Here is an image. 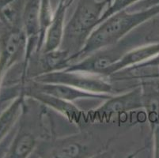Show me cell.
Masks as SVG:
<instances>
[{
	"mask_svg": "<svg viewBox=\"0 0 159 158\" xmlns=\"http://www.w3.org/2000/svg\"><path fill=\"white\" fill-rule=\"evenodd\" d=\"M159 5V0H143L135 4H133L131 7L127 8L129 11H139L149 9L154 6Z\"/></svg>",
	"mask_w": 159,
	"mask_h": 158,
	"instance_id": "15",
	"label": "cell"
},
{
	"mask_svg": "<svg viewBox=\"0 0 159 158\" xmlns=\"http://www.w3.org/2000/svg\"><path fill=\"white\" fill-rule=\"evenodd\" d=\"M93 143L92 135L86 133L70 134L59 138H49L40 142L31 157H89L98 155V152L103 149V146Z\"/></svg>",
	"mask_w": 159,
	"mask_h": 158,
	"instance_id": "3",
	"label": "cell"
},
{
	"mask_svg": "<svg viewBox=\"0 0 159 158\" xmlns=\"http://www.w3.org/2000/svg\"><path fill=\"white\" fill-rule=\"evenodd\" d=\"M143 85H139L133 87L126 92L116 94L104 101L94 110H92L90 119L102 121H109L113 115H122L131 111L140 109L145 107Z\"/></svg>",
	"mask_w": 159,
	"mask_h": 158,
	"instance_id": "5",
	"label": "cell"
},
{
	"mask_svg": "<svg viewBox=\"0 0 159 158\" xmlns=\"http://www.w3.org/2000/svg\"><path fill=\"white\" fill-rule=\"evenodd\" d=\"M154 137V156L159 158V123L156 124L153 130Z\"/></svg>",
	"mask_w": 159,
	"mask_h": 158,
	"instance_id": "16",
	"label": "cell"
},
{
	"mask_svg": "<svg viewBox=\"0 0 159 158\" xmlns=\"http://www.w3.org/2000/svg\"><path fill=\"white\" fill-rule=\"evenodd\" d=\"M157 54H159V42L147 43L135 47L124 55L122 59L118 61L116 63L107 69L106 71L104 73L103 77L108 78L111 74L119 71L124 68L138 64L154 57Z\"/></svg>",
	"mask_w": 159,
	"mask_h": 158,
	"instance_id": "11",
	"label": "cell"
},
{
	"mask_svg": "<svg viewBox=\"0 0 159 158\" xmlns=\"http://www.w3.org/2000/svg\"><path fill=\"white\" fill-rule=\"evenodd\" d=\"M31 79L44 83L63 84L95 93L116 95L124 93L117 88L116 84L111 82L105 77L83 72L70 71L66 70L43 74Z\"/></svg>",
	"mask_w": 159,
	"mask_h": 158,
	"instance_id": "4",
	"label": "cell"
},
{
	"mask_svg": "<svg viewBox=\"0 0 159 158\" xmlns=\"http://www.w3.org/2000/svg\"><path fill=\"white\" fill-rule=\"evenodd\" d=\"M140 1H143V0H112L111 5L105 10L104 14H102L98 25L115 13L122 11V10H125L133 4L137 3Z\"/></svg>",
	"mask_w": 159,
	"mask_h": 158,
	"instance_id": "14",
	"label": "cell"
},
{
	"mask_svg": "<svg viewBox=\"0 0 159 158\" xmlns=\"http://www.w3.org/2000/svg\"><path fill=\"white\" fill-rule=\"evenodd\" d=\"M41 0H25L22 12V27L26 37L24 66L37 53L40 39V10Z\"/></svg>",
	"mask_w": 159,
	"mask_h": 158,
	"instance_id": "8",
	"label": "cell"
},
{
	"mask_svg": "<svg viewBox=\"0 0 159 158\" xmlns=\"http://www.w3.org/2000/svg\"><path fill=\"white\" fill-rule=\"evenodd\" d=\"M67 9L58 5L52 21L45 34L44 44L40 52H48L60 49L64 33Z\"/></svg>",
	"mask_w": 159,
	"mask_h": 158,
	"instance_id": "12",
	"label": "cell"
},
{
	"mask_svg": "<svg viewBox=\"0 0 159 158\" xmlns=\"http://www.w3.org/2000/svg\"><path fill=\"white\" fill-rule=\"evenodd\" d=\"M151 80H152L153 82H154V83L159 88V78H157V79H151Z\"/></svg>",
	"mask_w": 159,
	"mask_h": 158,
	"instance_id": "19",
	"label": "cell"
},
{
	"mask_svg": "<svg viewBox=\"0 0 159 158\" xmlns=\"http://www.w3.org/2000/svg\"><path fill=\"white\" fill-rule=\"evenodd\" d=\"M159 75V54L138 64L124 68L108 76L111 82L136 84L142 81L155 79Z\"/></svg>",
	"mask_w": 159,
	"mask_h": 158,
	"instance_id": "10",
	"label": "cell"
},
{
	"mask_svg": "<svg viewBox=\"0 0 159 158\" xmlns=\"http://www.w3.org/2000/svg\"><path fill=\"white\" fill-rule=\"evenodd\" d=\"M112 0H75L70 17H66L64 33L60 49L69 58L84 47L102 14Z\"/></svg>",
	"mask_w": 159,
	"mask_h": 158,
	"instance_id": "2",
	"label": "cell"
},
{
	"mask_svg": "<svg viewBox=\"0 0 159 158\" xmlns=\"http://www.w3.org/2000/svg\"><path fill=\"white\" fill-rule=\"evenodd\" d=\"M23 93L25 97L34 99L48 108L59 112L79 127H84L87 124L86 120L89 118L85 115L84 111L74 103L37 91L23 90Z\"/></svg>",
	"mask_w": 159,
	"mask_h": 158,
	"instance_id": "9",
	"label": "cell"
},
{
	"mask_svg": "<svg viewBox=\"0 0 159 158\" xmlns=\"http://www.w3.org/2000/svg\"><path fill=\"white\" fill-rule=\"evenodd\" d=\"M14 0H0V11L3 7H5L6 6L8 5L9 3H11V2H13Z\"/></svg>",
	"mask_w": 159,
	"mask_h": 158,
	"instance_id": "18",
	"label": "cell"
},
{
	"mask_svg": "<svg viewBox=\"0 0 159 158\" xmlns=\"http://www.w3.org/2000/svg\"><path fill=\"white\" fill-rule=\"evenodd\" d=\"M75 0H59L58 2V5H60L63 7H66L67 10L69 9V7H70L72 6V4L75 2Z\"/></svg>",
	"mask_w": 159,
	"mask_h": 158,
	"instance_id": "17",
	"label": "cell"
},
{
	"mask_svg": "<svg viewBox=\"0 0 159 158\" xmlns=\"http://www.w3.org/2000/svg\"><path fill=\"white\" fill-rule=\"evenodd\" d=\"M26 37L22 26L4 29L0 37V85L6 72L25 56Z\"/></svg>",
	"mask_w": 159,
	"mask_h": 158,
	"instance_id": "6",
	"label": "cell"
},
{
	"mask_svg": "<svg viewBox=\"0 0 159 158\" xmlns=\"http://www.w3.org/2000/svg\"><path fill=\"white\" fill-rule=\"evenodd\" d=\"M24 100L25 95L22 92L0 115V142L8 135L19 120Z\"/></svg>",
	"mask_w": 159,
	"mask_h": 158,
	"instance_id": "13",
	"label": "cell"
},
{
	"mask_svg": "<svg viewBox=\"0 0 159 158\" xmlns=\"http://www.w3.org/2000/svg\"><path fill=\"white\" fill-rule=\"evenodd\" d=\"M23 90H33L43 93L65 101H70L74 104L75 102L87 101H104L113 96L112 94L87 92L63 84L44 83V82H36L32 79H29L25 82Z\"/></svg>",
	"mask_w": 159,
	"mask_h": 158,
	"instance_id": "7",
	"label": "cell"
},
{
	"mask_svg": "<svg viewBox=\"0 0 159 158\" xmlns=\"http://www.w3.org/2000/svg\"><path fill=\"white\" fill-rule=\"evenodd\" d=\"M158 14L159 5L143 11H129L125 9L115 13L97 26L82 50L69 58L68 64L77 63L99 49L115 44L134 29Z\"/></svg>",
	"mask_w": 159,
	"mask_h": 158,
	"instance_id": "1",
	"label": "cell"
},
{
	"mask_svg": "<svg viewBox=\"0 0 159 158\" xmlns=\"http://www.w3.org/2000/svg\"><path fill=\"white\" fill-rule=\"evenodd\" d=\"M2 29H3V25H2L1 20H0V37H1V35H2Z\"/></svg>",
	"mask_w": 159,
	"mask_h": 158,
	"instance_id": "20",
	"label": "cell"
},
{
	"mask_svg": "<svg viewBox=\"0 0 159 158\" xmlns=\"http://www.w3.org/2000/svg\"><path fill=\"white\" fill-rule=\"evenodd\" d=\"M157 78H159V75H157V77L155 78V79H157Z\"/></svg>",
	"mask_w": 159,
	"mask_h": 158,
	"instance_id": "21",
	"label": "cell"
}]
</instances>
